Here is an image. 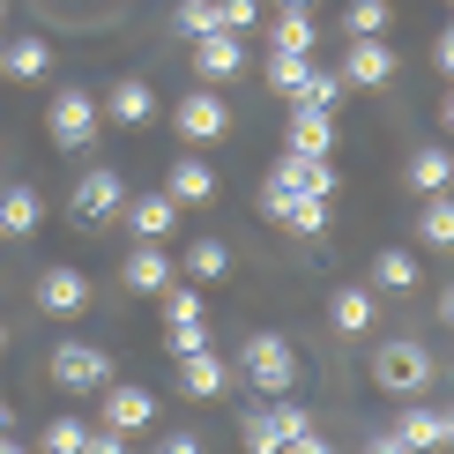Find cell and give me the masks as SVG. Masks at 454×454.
Segmentation results:
<instances>
[{
    "label": "cell",
    "instance_id": "obj_1",
    "mask_svg": "<svg viewBox=\"0 0 454 454\" xmlns=\"http://www.w3.org/2000/svg\"><path fill=\"white\" fill-rule=\"evenodd\" d=\"M239 372H246V387H254V395H291L298 387V343H291V335H276V328L246 335V343H239Z\"/></svg>",
    "mask_w": 454,
    "mask_h": 454
},
{
    "label": "cell",
    "instance_id": "obj_25",
    "mask_svg": "<svg viewBox=\"0 0 454 454\" xmlns=\"http://www.w3.org/2000/svg\"><path fill=\"white\" fill-rule=\"evenodd\" d=\"M313 37H320V30H313V15H306V8H276V15H269V45L313 52Z\"/></svg>",
    "mask_w": 454,
    "mask_h": 454
},
{
    "label": "cell",
    "instance_id": "obj_7",
    "mask_svg": "<svg viewBox=\"0 0 454 454\" xmlns=\"http://www.w3.org/2000/svg\"><path fill=\"white\" fill-rule=\"evenodd\" d=\"M52 380H60L67 395H98V387L112 380V357H105L98 343H74V335H60V343H52Z\"/></svg>",
    "mask_w": 454,
    "mask_h": 454
},
{
    "label": "cell",
    "instance_id": "obj_10",
    "mask_svg": "<svg viewBox=\"0 0 454 454\" xmlns=\"http://www.w3.org/2000/svg\"><path fill=\"white\" fill-rule=\"evenodd\" d=\"M269 179L298 186V194H320V201H335V194H343V172H335L328 157H306V149H283V157L269 164Z\"/></svg>",
    "mask_w": 454,
    "mask_h": 454
},
{
    "label": "cell",
    "instance_id": "obj_40",
    "mask_svg": "<svg viewBox=\"0 0 454 454\" xmlns=\"http://www.w3.org/2000/svg\"><path fill=\"white\" fill-rule=\"evenodd\" d=\"M0 432H8V395H0Z\"/></svg>",
    "mask_w": 454,
    "mask_h": 454
},
{
    "label": "cell",
    "instance_id": "obj_16",
    "mask_svg": "<svg viewBox=\"0 0 454 454\" xmlns=\"http://www.w3.org/2000/svg\"><path fill=\"white\" fill-rule=\"evenodd\" d=\"M120 223H127L135 239H172V231H179V201H172V194H127V201H120Z\"/></svg>",
    "mask_w": 454,
    "mask_h": 454
},
{
    "label": "cell",
    "instance_id": "obj_31",
    "mask_svg": "<svg viewBox=\"0 0 454 454\" xmlns=\"http://www.w3.org/2000/svg\"><path fill=\"white\" fill-rule=\"evenodd\" d=\"M82 440H90L82 418H45V432H37V447H45V454H82Z\"/></svg>",
    "mask_w": 454,
    "mask_h": 454
},
{
    "label": "cell",
    "instance_id": "obj_4",
    "mask_svg": "<svg viewBox=\"0 0 454 454\" xmlns=\"http://www.w3.org/2000/svg\"><path fill=\"white\" fill-rule=\"evenodd\" d=\"M261 216H269L276 231H298V239H320V231H328V201H320V194H298V186H283V179H261Z\"/></svg>",
    "mask_w": 454,
    "mask_h": 454
},
{
    "label": "cell",
    "instance_id": "obj_5",
    "mask_svg": "<svg viewBox=\"0 0 454 454\" xmlns=\"http://www.w3.org/2000/svg\"><path fill=\"white\" fill-rule=\"evenodd\" d=\"M172 127H179V142H194V149H209L231 135V105L216 98V82H194L186 98L172 105Z\"/></svg>",
    "mask_w": 454,
    "mask_h": 454
},
{
    "label": "cell",
    "instance_id": "obj_19",
    "mask_svg": "<svg viewBox=\"0 0 454 454\" xmlns=\"http://www.w3.org/2000/svg\"><path fill=\"white\" fill-rule=\"evenodd\" d=\"M164 194H172L179 209H201V201H216V172H209V157H172V172H164Z\"/></svg>",
    "mask_w": 454,
    "mask_h": 454
},
{
    "label": "cell",
    "instance_id": "obj_24",
    "mask_svg": "<svg viewBox=\"0 0 454 454\" xmlns=\"http://www.w3.org/2000/svg\"><path fill=\"white\" fill-rule=\"evenodd\" d=\"M186 276H194V283H223V276H231V246H223V239H194V246H186Z\"/></svg>",
    "mask_w": 454,
    "mask_h": 454
},
{
    "label": "cell",
    "instance_id": "obj_28",
    "mask_svg": "<svg viewBox=\"0 0 454 454\" xmlns=\"http://www.w3.org/2000/svg\"><path fill=\"white\" fill-rule=\"evenodd\" d=\"M395 23L387 0H343V37H380Z\"/></svg>",
    "mask_w": 454,
    "mask_h": 454
},
{
    "label": "cell",
    "instance_id": "obj_35",
    "mask_svg": "<svg viewBox=\"0 0 454 454\" xmlns=\"http://www.w3.org/2000/svg\"><path fill=\"white\" fill-rule=\"evenodd\" d=\"M201 343H209V328H201V320H164V350H172V357L201 350Z\"/></svg>",
    "mask_w": 454,
    "mask_h": 454
},
{
    "label": "cell",
    "instance_id": "obj_36",
    "mask_svg": "<svg viewBox=\"0 0 454 454\" xmlns=\"http://www.w3.org/2000/svg\"><path fill=\"white\" fill-rule=\"evenodd\" d=\"M216 23H223V30H239V37H246V30H261V0H216Z\"/></svg>",
    "mask_w": 454,
    "mask_h": 454
},
{
    "label": "cell",
    "instance_id": "obj_26",
    "mask_svg": "<svg viewBox=\"0 0 454 454\" xmlns=\"http://www.w3.org/2000/svg\"><path fill=\"white\" fill-rule=\"evenodd\" d=\"M291 105H320V112H335V105H343V74H335V67H306V82L291 90Z\"/></svg>",
    "mask_w": 454,
    "mask_h": 454
},
{
    "label": "cell",
    "instance_id": "obj_23",
    "mask_svg": "<svg viewBox=\"0 0 454 454\" xmlns=\"http://www.w3.org/2000/svg\"><path fill=\"white\" fill-rule=\"evenodd\" d=\"M372 283H380V291H418V254H410V246H387V254H372Z\"/></svg>",
    "mask_w": 454,
    "mask_h": 454
},
{
    "label": "cell",
    "instance_id": "obj_39",
    "mask_svg": "<svg viewBox=\"0 0 454 454\" xmlns=\"http://www.w3.org/2000/svg\"><path fill=\"white\" fill-rule=\"evenodd\" d=\"M432 67H440V74L454 67V30H440V37H432Z\"/></svg>",
    "mask_w": 454,
    "mask_h": 454
},
{
    "label": "cell",
    "instance_id": "obj_3",
    "mask_svg": "<svg viewBox=\"0 0 454 454\" xmlns=\"http://www.w3.org/2000/svg\"><path fill=\"white\" fill-rule=\"evenodd\" d=\"M372 380H380L387 395H425L432 387V350L418 343V335H387V343L372 350Z\"/></svg>",
    "mask_w": 454,
    "mask_h": 454
},
{
    "label": "cell",
    "instance_id": "obj_20",
    "mask_svg": "<svg viewBox=\"0 0 454 454\" xmlns=\"http://www.w3.org/2000/svg\"><path fill=\"white\" fill-rule=\"evenodd\" d=\"M0 74H8V82H45L52 74V45L45 37H0Z\"/></svg>",
    "mask_w": 454,
    "mask_h": 454
},
{
    "label": "cell",
    "instance_id": "obj_8",
    "mask_svg": "<svg viewBox=\"0 0 454 454\" xmlns=\"http://www.w3.org/2000/svg\"><path fill=\"white\" fill-rule=\"evenodd\" d=\"M403 447H447V410H418L410 403L395 425L372 432V454H403Z\"/></svg>",
    "mask_w": 454,
    "mask_h": 454
},
{
    "label": "cell",
    "instance_id": "obj_37",
    "mask_svg": "<svg viewBox=\"0 0 454 454\" xmlns=\"http://www.w3.org/2000/svg\"><path fill=\"white\" fill-rule=\"evenodd\" d=\"M82 454H127V432H112V425H90Z\"/></svg>",
    "mask_w": 454,
    "mask_h": 454
},
{
    "label": "cell",
    "instance_id": "obj_18",
    "mask_svg": "<svg viewBox=\"0 0 454 454\" xmlns=\"http://www.w3.org/2000/svg\"><path fill=\"white\" fill-rule=\"evenodd\" d=\"M283 149H306V157H328V149H335V112H320V105H291Z\"/></svg>",
    "mask_w": 454,
    "mask_h": 454
},
{
    "label": "cell",
    "instance_id": "obj_14",
    "mask_svg": "<svg viewBox=\"0 0 454 454\" xmlns=\"http://www.w3.org/2000/svg\"><path fill=\"white\" fill-rule=\"evenodd\" d=\"M98 112H105L112 127H149V120H157V90H149L142 74H120V82L98 98Z\"/></svg>",
    "mask_w": 454,
    "mask_h": 454
},
{
    "label": "cell",
    "instance_id": "obj_29",
    "mask_svg": "<svg viewBox=\"0 0 454 454\" xmlns=\"http://www.w3.org/2000/svg\"><path fill=\"white\" fill-rule=\"evenodd\" d=\"M418 231H425V246H454V201H447V186H440V194H425Z\"/></svg>",
    "mask_w": 454,
    "mask_h": 454
},
{
    "label": "cell",
    "instance_id": "obj_15",
    "mask_svg": "<svg viewBox=\"0 0 454 454\" xmlns=\"http://www.w3.org/2000/svg\"><path fill=\"white\" fill-rule=\"evenodd\" d=\"M172 276H179V269H172V254H164V239H142L135 254L120 261V283H127L135 298H157V291H164Z\"/></svg>",
    "mask_w": 454,
    "mask_h": 454
},
{
    "label": "cell",
    "instance_id": "obj_43",
    "mask_svg": "<svg viewBox=\"0 0 454 454\" xmlns=\"http://www.w3.org/2000/svg\"><path fill=\"white\" fill-rule=\"evenodd\" d=\"M0 15H8V0H0Z\"/></svg>",
    "mask_w": 454,
    "mask_h": 454
},
{
    "label": "cell",
    "instance_id": "obj_6",
    "mask_svg": "<svg viewBox=\"0 0 454 454\" xmlns=\"http://www.w3.org/2000/svg\"><path fill=\"white\" fill-rule=\"evenodd\" d=\"M120 201H127V179H120V164H90L82 179H74V223H82V231H105L112 216H120Z\"/></svg>",
    "mask_w": 454,
    "mask_h": 454
},
{
    "label": "cell",
    "instance_id": "obj_42",
    "mask_svg": "<svg viewBox=\"0 0 454 454\" xmlns=\"http://www.w3.org/2000/svg\"><path fill=\"white\" fill-rule=\"evenodd\" d=\"M0 350H8V320H0Z\"/></svg>",
    "mask_w": 454,
    "mask_h": 454
},
{
    "label": "cell",
    "instance_id": "obj_2",
    "mask_svg": "<svg viewBox=\"0 0 454 454\" xmlns=\"http://www.w3.org/2000/svg\"><path fill=\"white\" fill-rule=\"evenodd\" d=\"M98 127H105V112H98V98H90V90H60V98L45 105V142L67 149V157L98 149Z\"/></svg>",
    "mask_w": 454,
    "mask_h": 454
},
{
    "label": "cell",
    "instance_id": "obj_11",
    "mask_svg": "<svg viewBox=\"0 0 454 454\" xmlns=\"http://www.w3.org/2000/svg\"><path fill=\"white\" fill-rule=\"evenodd\" d=\"M30 298H37V313H52V320H74V313L90 306V276H82V269H37Z\"/></svg>",
    "mask_w": 454,
    "mask_h": 454
},
{
    "label": "cell",
    "instance_id": "obj_17",
    "mask_svg": "<svg viewBox=\"0 0 454 454\" xmlns=\"http://www.w3.org/2000/svg\"><path fill=\"white\" fill-rule=\"evenodd\" d=\"M172 365H179V387H186V395H201V403L231 387V357H216L209 343H201V350H186V357H172Z\"/></svg>",
    "mask_w": 454,
    "mask_h": 454
},
{
    "label": "cell",
    "instance_id": "obj_27",
    "mask_svg": "<svg viewBox=\"0 0 454 454\" xmlns=\"http://www.w3.org/2000/svg\"><path fill=\"white\" fill-rule=\"evenodd\" d=\"M447 172H454V157H447V149H418V157H410V194H440V186H447Z\"/></svg>",
    "mask_w": 454,
    "mask_h": 454
},
{
    "label": "cell",
    "instance_id": "obj_12",
    "mask_svg": "<svg viewBox=\"0 0 454 454\" xmlns=\"http://www.w3.org/2000/svg\"><path fill=\"white\" fill-rule=\"evenodd\" d=\"M98 410H105L112 432H127V440L157 425V395H149V387H112V380H105V387H98Z\"/></svg>",
    "mask_w": 454,
    "mask_h": 454
},
{
    "label": "cell",
    "instance_id": "obj_34",
    "mask_svg": "<svg viewBox=\"0 0 454 454\" xmlns=\"http://www.w3.org/2000/svg\"><path fill=\"white\" fill-rule=\"evenodd\" d=\"M239 440L254 447V454H283V440H276V425H269V403H261V410H246V425H239Z\"/></svg>",
    "mask_w": 454,
    "mask_h": 454
},
{
    "label": "cell",
    "instance_id": "obj_30",
    "mask_svg": "<svg viewBox=\"0 0 454 454\" xmlns=\"http://www.w3.org/2000/svg\"><path fill=\"white\" fill-rule=\"evenodd\" d=\"M306 67H313V52H291V45H269V82L291 98L298 82H306Z\"/></svg>",
    "mask_w": 454,
    "mask_h": 454
},
{
    "label": "cell",
    "instance_id": "obj_32",
    "mask_svg": "<svg viewBox=\"0 0 454 454\" xmlns=\"http://www.w3.org/2000/svg\"><path fill=\"white\" fill-rule=\"evenodd\" d=\"M157 306H164V320H201V291H194V283H164V291H157Z\"/></svg>",
    "mask_w": 454,
    "mask_h": 454
},
{
    "label": "cell",
    "instance_id": "obj_13",
    "mask_svg": "<svg viewBox=\"0 0 454 454\" xmlns=\"http://www.w3.org/2000/svg\"><path fill=\"white\" fill-rule=\"evenodd\" d=\"M194 74H201V82H239V74H246V37L239 30L194 37Z\"/></svg>",
    "mask_w": 454,
    "mask_h": 454
},
{
    "label": "cell",
    "instance_id": "obj_38",
    "mask_svg": "<svg viewBox=\"0 0 454 454\" xmlns=\"http://www.w3.org/2000/svg\"><path fill=\"white\" fill-rule=\"evenodd\" d=\"M157 454H201V432H164Z\"/></svg>",
    "mask_w": 454,
    "mask_h": 454
},
{
    "label": "cell",
    "instance_id": "obj_33",
    "mask_svg": "<svg viewBox=\"0 0 454 454\" xmlns=\"http://www.w3.org/2000/svg\"><path fill=\"white\" fill-rule=\"evenodd\" d=\"M172 23H179L186 37H209V30H223V23H216V0H179V8H172Z\"/></svg>",
    "mask_w": 454,
    "mask_h": 454
},
{
    "label": "cell",
    "instance_id": "obj_9",
    "mask_svg": "<svg viewBox=\"0 0 454 454\" xmlns=\"http://www.w3.org/2000/svg\"><path fill=\"white\" fill-rule=\"evenodd\" d=\"M343 90H387L395 82V45H387V30L380 37H350V52H343Z\"/></svg>",
    "mask_w": 454,
    "mask_h": 454
},
{
    "label": "cell",
    "instance_id": "obj_22",
    "mask_svg": "<svg viewBox=\"0 0 454 454\" xmlns=\"http://www.w3.org/2000/svg\"><path fill=\"white\" fill-rule=\"evenodd\" d=\"M328 320H335V335H372V320H380V306H372V291H357V283H343V291L328 298Z\"/></svg>",
    "mask_w": 454,
    "mask_h": 454
},
{
    "label": "cell",
    "instance_id": "obj_21",
    "mask_svg": "<svg viewBox=\"0 0 454 454\" xmlns=\"http://www.w3.org/2000/svg\"><path fill=\"white\" fill-rule=\"evenodd\" d=\"M45 223V194L37 186H0V239H30Z\"/></svg>",
    "mask_w": 454,
    "mask_h": 454
},
{
    "label": "cell",
    "instance_id": "obj_41",
    "mask_svg": "<svg viewBox=\"0 0 454 454\" xmlns=\"http://www.w3.org/2000/svg\"><path fill=\"white\" fill-rule=\"evenodd\" d=\"M276 8H313V0H276Z\"/></svg>",
    "mask_w": 454,
    "mask_h": 454
}]
</instances>
